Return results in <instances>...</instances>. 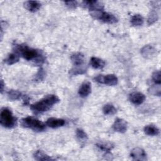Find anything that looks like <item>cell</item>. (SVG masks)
I'll return each instance as SVG.
<instances>
[{
	"label": "cell",
	"instance_id": "6da1fadb",
	"mask_svg": "<svg viewBox=\"0 0 161 161\" xmlns=\"http://www.w3.org/2000/svg\"><path fill=\"white\" fill-rule=\"evenodd\" d=\"M14 49L16 53L21 55L26 60H33L36 65H40L45 62V57L41 51L30 48L25 44H15Z\"/></svg>",
	"mask_w": 161,
	"mask_h": 161
},
{
	"label": "cell",
	"instance_id": "7a4b0ae2",
	"mask_svg": "<svg viewBox=\"0 0 161 161\" xmlns=\"http://www.w3.org/2000/svg\"><path fill=\"white\" fill-rule=\"evenodd\" d=\"M60 101L59 98L54 94L47 95L39 101L30 105V109L35 113L38 114L49 110L53 104Z\"/></svg>",
	"mask_w": 161,
	"mask_h": 161
},
{
	"label": "cell",
	"instance_id": "3957f363",
	"mask_svg": "<svg viewBox=\"0 0 161 161\" xmlns=\"http://www.w3.org/2000/svg\"><path fill=\"white\" fill-rule=\"evenodd\" d=\"M0 123L5 128H12L16 126L17 119L13 116L11 111L8 108H3L1 110Z\"/></svg>",
	"mask_w": 161,
	"mask_h": 161
},
{
	"label": "cell",
	"instance_id": "277c9868",
	"mask_svg": "<svg viewBox=\"0 0 161 161\" xmlns=\"http://www.w3.org/2000/svg\"><path fill=\"white\" fill-rule=\"evenodd\" d=\"M21 125L24 128H31L36 131H42L45 128V125L43 122L30 116L23 118L21 120Z\"/></svg>",
	"mask_w": 161,
	"mask_h": 161
},
{
	"label": "cell",
	"instance_id": "5b68a950",
	"mask_svg": "<svg viewBox=\"0 0 161 161\" xmlns=\"http://www.w3.org/2000/svg\"><path fill=\"white\" fill-rule=\"evenodd\" d=\"M91 15L95 19H99L104 23L109 24H113L118 21L117 18L113 14L103 11H91Z\"/></svg>",
	"mask_w": 161,
	"mask_h": 161
},
{
	"label": "cell",
	"instance_id": "8992f818",
	"mask_svg": "<svg viewBox=\"0 0 161 161\" xmlns=\"http://www.w3.org/2000/svg\"><path fill=\"white\" fill-rule=\"evenodd\" d=\"M82 6L84 8H88L90 12L103 11L104 8L102 3L97 1H84L82 3Z\"/></svg>",
	"mask_w": 161,
	"mask_h": 161
},
{
	"label": "cell",
	"instance_id": "52a82bcc",
	"mask_svg": "<svg viewBox=\"0 0 161 161\" xmlns=\"http://www.w3.org/2000/svg\"><path fill=\"white\" fill-rule=\"evenodd\" d=\"M131 157L135 160H145L147 159V154L145 151L139 147L133 148L130 153Z\"/></svg>",
	"mask_w": 161,
	"mask_h": 161
},
{
	"label": "cell",
	"instance_id": "ba28073f",
	"mask_svg": "<svg viewBox=\"0 0 161 161\" xmlns=\"http://www.w3.org/2000/svg\"><path fill=\"white\" fill-rule=\"evenodd\" d=\"M113 128L116 131L124 133L127 129V123L123 119L117 118L113 125Z\"/></svg>",
	"mask_w": 161,
	"mask_h": 161
},
{
	"label": "cell",
	"instance_id": "9c48e42d",
	"mask_svg": "<svg viewBox=\"0 0 161 161\" xmlns=\"http://www.w3.org/2000/svg\"><path fill=\"white\" fill-rule=\"evenodd\" d=\"M70 59L74 64V66H80L85 65V58L84 55L80 52H76L73 53Z\"/></svg>",
	"mask_w": 161,
	"mask_h": 161
},
{
	"label": "cell",
	"instance_id": "30bf717a",
	"mask_svg": "<svg viewBox=\"0 0 161 161\" xmlns=\"http://www.w3.org/2000/svg\"><path fill=\"white\" fill-rule=\"evenodd\" d=\"M145 99V96L141 92H133L130 95V101L136 105L141 104Z\"/></svg>",
	"mask_w": 161,
	"mask_h": 161
},
{
	"label": "cell",
	"instance_id": "8fae6325",
	"mask_svg": "<svg viewBox=\"0 0 161 161\" xmlns=\"http://www.w3.org/2000/svg\"><path fill=\"white\" fill-rule=\"evenodd\" d=\"M65 124V120L63 119H58L55 118H50L46 121V125L52 128H57L62 126Z\"/></svg>",
	"mask_w": 161,
	"mask_h": 161
},
{
	"label": "cell",
	"instance_id": "7c38bea8",
	"mask_svg": "<svg viewBox=\"0 0 161 161\" xmlns=\"http://www.w3.org/2000/svg\"><path fill=\"white\" fill-rule=\"evenodd\" d=\"M156 49L151 45H145L141 49V53L142 56L146 58H150L156 53Z\"/></svg>",
	"mask_w": 161,
	"mask_h": 161
},
{
	"label": "cell",
	"instance_id": "4fadbf2b",
	"mask_svg": "<svg viewBox=\"0 0 161 161\" xmlns=\"http://www.w3.org/2000/svg\"><path fill=\"white\" fill-rule=\"evenodd\" d=\"M91 92V85L89 82H83L79 87L78 93L80 96L84 97L87 96Z\"/></svg>",
	"mask_w": 161,
	"mask_h": 161
},
{
	"label": "cell",
	"instance_id": "5bb4252c",
	"mask_svg": "<svg viewBox=\"0 0 161 161\" xmlns=\"http://www.w3.org/2000/svg\"><path fill=\"white\" fill-rule=\"evenodd\" d=\"M25 8L31 12L37 11L40 6L41 4L36 1H28L24 3Z\"/></svg>",
	"mask_w": 161,
	"mask_h": 161
},
{
	"label": "cell",
	"instance_id": "9a60e30c",
	"mask_svg": "<svg viewBox=\"0 0 161 161\" xmlns=\"http://www.w3.org/2000/svg\"><path fill=\"white\" fill-rule=\"evenodd\" d=\"M118 83V78L114 74H108L106 75H103V84H106L108 86H114Z\"/></svg>",
	"mask_w": 161,
	"mask_h": 161
},
{
	"label": "cell",
	"instance_id": "2e32d148",
	"mask_svg": "<svg viewBox=\"0 0 161 161\" xmlns=\"http://www.w3.org/2000/svg\"><path fill=\"white\" fill-rule=\"evenodd\" d=\"M90 64L91 66L94 69H101L105 66V62L104 60L95 57H91L90 60Z\"/></svg>",
	"mask_w": 161,
	"mask_h": 161
},
{
	"label": "cell",
	"instance_id": "e0dca14e",
	"mask_svg": "<svg viewBox=\"0 0 161 161\" xmlns=\"http://www.w3.org/2000/svg\"><path fill=\"white\" fill-rule=\"evenodd\" d=\"M86 72V65L80 66H74L69 71V74L71 75H76L79 74H82Z\"/></svg>",
	"mask_w": 161,
	"mask_h": 161
},
{
	"label": "cell",
	"instance_id": "ac0fdd59",
	"mask_svg": "<svg viewBox=\"0 0 161 161\" xmlns=\"http://www.w3.org/2000/svg\"><path fill=\"white\" fill-rule=\"evenodd\" d=\"M144 132L146 135L150 136L157 135L159 133V130L154 125H147L144 128Z\"/></svg>",
	"mask_w": 161,
	"mask_h": 161
},
{
	"label": "cell",
	"instance_id": "d6986e66",
	"mask_svg": "<svg viewBox=\"0 0 161 161\" xmlns=\"http://www.w3.org/2000/svg\"><path fill=\"white\" fill-rule=\"evenodd\" d=\"M76 136L77 140L80 142V143L84 145L87 139V135L86 132L83 130L78 128L76 130Z\"/></svg>",
	"mask_w": 161,
	"mask_h": 161
},
{
	"label": "cell",
	"instance_id": "ffe728a7",
	"mask_svg": "<svg viewBox=\"0 0 161 161\" xmlns=\"http://www.w3.org/2000/svg\"><path fill=\"white\" fill-rule=\"evenodd\" d=\"M131 24L134 26H141L143 23V18L139 14L133 15L131 18Z\"/></svg>",
	"mask_w": 161,
	"mask_h": 161
},
{
	"label": "cell",
	"instance_id": "44dd1931",
	"mask_svg": "<svg viewBox=\"0 0 161 161\" xmlns=\"http://www.w3.org/2000/svg\"><path fill=\"white\" fill-rule=\"evenodd\" d=\"M34 158L36 160H52L50 157L47 155L42 150H37L34 154Z\"/></svg>",
	"mask_w": 161,
	"mask_h": 161
},
{
	"label": "cell",
	"instance_id": "7402d4cb",
	"mask_svg": "<svg viewBox=\"0 0 161 161\" xmlns=\"http://www.w3.org/2000/svg\"><path fill=\"white\" fill-rule=\"evenodd\" d=\"M18 60H19V55L18 53L15 52V53H10L8 56V57L6 58L5 62L8 65H12L18 62Z\"/></svg>",
	"mask_w": 161,
	"mask_h": 161
},
{
	"label": "cell",
	"instance_id": "603a6c76",
	"mask_svg": "<svg viewBox=\"0 0 161 161\" xmlns=\"http://www.w3.org/2000/svg\"><path fill=\"white\" fill-rule=\"evenodd\" d=\"M103 111L104 114L106 115H113L116 112V109L113 104H107L104 106L103 108Z\"/></svg>",
	"mask_w": 161,
	"mask_h": 161
},
{
	"label": "cell",
	"instance_id": "cb8c5ba5",
	"mask_svg": "<svg viewBox=\"0 0 161 161\" xmlns=\"http://www.w3.org/2000/svg\"><path fill=\"white\" fill-rule=\"evenodd\" d=\"M158 18V16L157 13L155 10H152L148 14L147 19V23L148 25H151L153 24L155 22L157 21Z\"/></svg>",
	"mask_w": 161,
	"mask_h": 161
},
{
	"label": "cell",
	"instance_id": "d4e9b609",
	"mask_svg": "<svg viewBox=\"0 0 161 161\" xmlns=\"http://www.w3.org/2000/svg\"><path fill=\"white\" fill-rule=\"evenodd\" d=\"M8 96L10 100L15 101L20 98L21 96V93L16 90H10L8 92Z\"/></svg>",
	"mask_w": 161,
	"mask_h": 161
},
{
	"label": "cell",
	"instance_id": "484cf974",
	"mask_svg": "<svg viewBox=\"0 0 161 161\" xmlns=\"http://www.w3.org/2000/svg\"><path fill=\"white\" fill-rule=\"evenodd\" d=\"M96 145L99 149H101L102 150H104L105 152H109L113 147V145L112 143H108V142L99 143H97Z\"/></svg>",
	"mask_w": 161,
	"mask_h": 161
},
{
	"label": "cell",
	"instance_id": "4316f807",
	"mask_svg": "<svg viewBox=\"0 0 161 161\" xmlns=\"http://www.w3.org/2000/svg\"><path fill=\"white\" fill-rule=\"evenodd\" d=\"M148 92L153 95H156V96H160V94H161V88H160V84L152 86L148 89Z\"/></svg>",
	"mask_w": 161,
	"mask_h": 161
},
{
	"label": "cell",
	"instance_id": "83f0119b",
	"mask_svg": "<svg viewBox=\"0 0 161 161\" xmlns=\"http://www.w3.org/2000/svg\"><path fill=\"white\" fill-rule=\"evenodd\" d=\"M152 79L153 81L157 84H160L161 80H160V72L159 70L155 71L152 74Z\"/></svg>",
	"mask_w": 161,
	"mask_h": 161
},
{
	"label": "cell",
	"instance_id": "f1b7e54d",
	"mask_svg": "<svg viewBox=\"0 0 161 161\" xmlns=\"http://www.w3.org/2000/svg\"><path fill=\"white\" fill-rule=\"evenodd\" d=\"M44 76H45V72H44L43 69L41 68V69H39L38 72L35 75V80L36 81H40V80H42L44 78Z\"/></svg>",
	"mask_w": 161,
	"mask_h": 161
},
{
	"label": "cell",
	"instance_id": "f546056e",
	"mask_svg": "<svg viewBox=\"0 0 161 161\" xmlns=\"http://www.w3.org/2000/svg\"><path fill=\"white\" fill-rule=\"evenodd\" d=\"M65 4L66 6L70 9H74L77 8L78 6V3L76 1H65Z\"/></svg>",
	"mask_w": 161,
	"mask_h": 161
},
{
	"label": "cell",
	"instance_id": "4dcf8cb0",
	"mask_svg": "<svg viewBox=\"0 0 161 161\" xmlns=\"http://www.w3.org/2000/svg\"><path fill=\"white\" fill-rule=\"evenodd\" d=\"M24 104L26 105V104H28V103H29V98L26 96H25L24 97Z\"/></svg>",
	"mask_w": 161,
	"mask_h": 161
},
{
	"label": "cell",
	"instance_id": "1f68e13d",
	"mask_svg": "<svg viewBox=\"0 0 161 161\" xmlns=\"http://www.w3.org/2000/svg\"><path fill=\"white\" fill-rule=\"evenodd\" d=\"M4 84L3 80H1V93L3 92V91L4 90Z\"/></svg>",
	"mask_w": 161,
	"mask_h": 161
}]
</instances>
